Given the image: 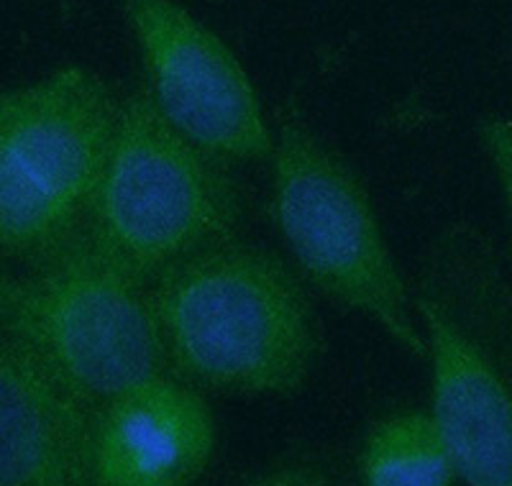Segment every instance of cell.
Segmentation results:
<instances>
[{
  "label": "cell",
  "instance_id": "obj_1",
  "mask_svg": "<svg viewBox=\"0 0 512 486\" xmlns=\"http://www.w3.org/2000/svg\"><path fill=\"white\" fill-rule=\"evenodd\" d=\"M169 374L236 397H295L323 351L305 284L280 254L226 238L146 284Z\"/></svg>",
  "mask_w": 512,
  "mask_h": 486
},
{
  "label": "cell",
  "instance_id": "obj_2",
  "mask_svg": "<svg viewBox=\"0 0 512 486\" xmlns=\"http://www.w3.org/2000/svg\"><path fill=\"white\" fill-rule=\"evenodd\" d=\"M413 307L431 415L459 481L512 486V256L472 223L441 228L420 259Z\"/></svg>",
  "mask_w": 512,
  "mask_h": 486
},
{
  "label": "cell",
  "instance_id": "obj_3",
  "mask_svg": "<svg viewBox=\"0 0 512 486\" xmlns=\"http://www.w3.org/2000/svg\"><path fill=\"white\" fill-rule=\"evenodd\" d=\"M26 267L0 295V325L85 405L100 412L146 379L172 377L146 282L105 251L88 223Z\"/></svg>",
  "mask_w": 512,
  "mask_h": 486
},
{
  "label": "cell",
  "instance_id": "obj_4",
  "mask_svg": "<svg viewBox=\"0 0 512 486\" xmlns=\"http://www.w3.org/2000/svg\"><path fill=\"white\" fill-rule=\"evenodd\" d=\"M226 159L182 136L152 95L118 100L88 228L146 284L213 243L239 236L244 200Z\"/></svg>",
  "mask_w": 512,
  "mask_h": 486
},
{
  "label": "cell",
  "instance_id": "obj_5",
  "mask_svg": "<svg viewBox=\"0 0 512 486\" xmlns=\"http://www.w3.org/2000/svg\"><path fill=\"white\" fill-rule=\"evenodd\" d=\"M269 159L274 223L300 274L336 305L367 315L402 351L425 359L413 295L354 167L303 121L282 123Z\"/></svg>",
  "mask_w": 512,
  "mask_h": 486
},
{
  "label": "cell",
  "instance_id": "obj_6",
  "mask_svg": "<svg viewBox=\"0 0 512 486\" xmlns=\"http://www.w3.org/2000/svg\"><path fill=\"white\" fill-rule=\"evenodd\" d=\"M118 100L103 77L62 67L0 90V256L31 264L88 223Z\"/></svg>",
  "mask_w": 512,
  "mask_h": 486
},
{
  "label": "cell",
  "instance_id": "obj_7",
  "mask_svg": "<svg viewBox=\"0 0 512 486\" xmlns=\"http://www.w3.org/2000/svg\"><path fill=\"white\" fill-rule=\"evenodd\" d=\"M146 93L192 144L226 159H269L272 131L244 64L177 0H121Z\"/></svg>",
  "mask_w": 512,
  "mask_h": 486
},
{
  "label": "cell",
  "instance_id": "obj_8",
  "mask_svg": "<svg viewBox=\"0 0 512 486\" xmlns=\"http://www.w3.org/2000/svg\"><path fill=\"white\" fill-rule=\"evenodd\" d=\"M98 412L0 325V486H93Z\"/></svg>",
  "mask_w": 512,
  "mask_h": 486
},
{
  "label": "cell",
  "instance_id": "obj_9",
  "mask_svg": "<svg viewBox=\"0 0 512 486\" xmlns=\"http://www.w3.org/2000/svg\"><path fill=\"white\" fill-rule=\"evenodd\" d=\"M216 448V420L200 389L154 377L100 407L95 484L185 486L203 476Z\"/></svg>",
  "mask_w": 512,
  "mask_h": 486
},
{
  "label": "cell",
  "instance_id": "obj_10",
  "mask_svg": "<svg viewBox=\"0 0 512 486\" xmlns=\"http://www.w3.org/2000/svg\"><path fill=\"white\" fill-rule=\"evenodd\" d=\"M359 476L369 486H448L459 479L431 412H397L374 423L361 446Z\"/></svg>",
  "mask_w": 512,
  "mask_h": 486
},
{
  "label": "cell",
  "instance_id": "obj_11",
  "mask_svg": "<svg viewBox=\"0 0 512 486\" xmlns=\"http://www.w3.org/2000/svg\"><path fill=\"white\" fill-rule=\"evenodd\" d=\"M477 139L484 157L492 164V172L500 185L502 200L507 210V226H510V251L512 256V121L500 116H484L477 121Z\"/></svg>",
  "mask_w": 512,
  "mask_h": 486
},
{
  "label": "cell",
  "instance_id": "obj_12",
  "mask_svg": "<svg viewBox=\"0 0 512 486\" xmlns=\"http://www.w3.org/2000/svg\"><path fill=\"white\" fill-rule=\"evenodd\" d=\"M8 279H11V272H8L6 264H3V256H0V295H3V290H6Z\"/></svg>",
  "mask_w": 512,
  "mask_h": 486
}]
</instances>
